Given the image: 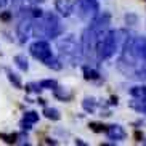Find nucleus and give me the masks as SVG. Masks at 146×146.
Instances as JSON below:
<instances>
[{
	"mask_svg": "<svg viewBox=\"0 0 146 146\" xmlns=\"http://www.w3.org/2000/svg\"><path fill=\"white\" fill-rule=\"evenodd\" d=\"M56 48L60 52V61L63 63V66H77L79 61L84 58L82 45L76 40L72 34L63 35L60 40H56Z\"/></svg>",
	"mask_w": 146,
	"mask_h": 146,
	"instance_id": "nucleus-1",
	"label": "nucleus"
},
{
	"mask_svg": "<svg viewBox=\"0 0 146 146\" xmlns=\"http://www.w3.org/2000/svg\"><path fill=\"white\" fill-rule=\"evenodd\" d=\"M119 42L116 39V31H108L106 34L98 40V45H96V58L100 61L109 60L116 55V52H119Z\"/></svg>",
	"mask_w": 146,
	"mask_h": 146,
	"instance_id": "nucleus-2",
	"label": "nucleus"
},
{
	"mask_svg": "<svg viewBox=\"0 0 146 146\" xmlns=\"http://www.w3.org/2000/svg\"><path fill=\"white\" fill-rule=\"evenodd\" d=\"M74 11H76L79 19L90 24L100 13V3L98 0H76Z\"/></svg>",
	"mask_w": 146,
	"mask_h": 146,
	"instance_id": "nucleus-3",
	"label": "nucleus"
},
{
	"mask_svg": "<svg viewBox=\"0 0 146 146\" xmlns=\"http://www.w3.org/2000/svg\"><path fill=\"white\" fill-rule=\"evenodd\" d=\"M100 39H101V35H100L92 26H88V27L84 29L82 37H80V45H82L84 58L90 60V58L96 56V45H98V40Z\"/></svg>",
	"mask_w": 146,
	"mask_h": 146,
	"instance_id": "nucleus-4",
	"label": "nucleus"
},
{
	"mask_svg": "<svg viewBox=\"0 0 146 146\" xmlns=\"http://www.w3.org/2000/svg\"><path fill=\"white\" fill-rule=\"evenodd\" d=\"M43 24H45V39H56L60 37L64 29L61 24L60 18L52 11H43Z\"/></svg>",
	"mask_w": 146,
	"mask_h": 146,
	"instance_id": "nucleus-5",
	"label": "nucleus"
},
{
	"mask_svg": "<svg viewBox=\"0 0 146 146\" xmlns=\"http://www.w3.org/2000/svg\"><path fill=\"white\" fill-rule=\"evenodd\" d=\"M29 52H31V55L34 56L35 60H39L40 63H45L48 58L53 56L52 48H50V43H48L47 40H43V39H37L35 42L31 43Z\"/></svg>",
	"mask_w": 146,
	"mask_h": 146,
	"instance_id": "nucleus-6",
	"label": "nucleus"
},
{
	"mask_svg": "<svg viewBox=\"0 0 146 146\" xmlns=\"http://www.w3.org/2000/svg\"><path fill=\"white\" fill-rule=\"evenodd\" d=\"M16 37L19 43H26L32 37V18H19L16 24Z\"/></svg>",
	"mask_w": 146,
	"mask_h": 146,
	"instance_id": "nucleus-7",
	"label": "nucleus"
},
{
	"mask_svg": "<svg viewBox=\"0 0 146 146\" xmlns=\"http://www.w3.org/2000/svg\"><path fill=\"white\" fill-rule=\"evenodd\" d=\"M106 135L109 140L112 141H124L125 138H127V132L124 130V127L119 124H112V125H108L106 127Z\"/></svg>",
	"mask_w": 146,
	"mask_h": 146,
	"instance_id": "nucleus-8",
	"label": "nucleus"
},
{
	"mask_svg": "<svg viewBox=\"0 0 146 146\" xmlns=\"http://www.w3.org/2000/svg\"><path fill=\"white\" fill-rule=\"evenodd\" d=\"M55 8L61 16L68 18V16H71L72 11H74V3L71 0H55Z\"/></svg>",
	"mask_w": 146,
	"mask_h": 146,
	"instance_id": "nucleus-9",
	"label": "nucleus"
},
{
	"mask_svg": "<svg viewBox=\"0 0 146 146\" xmlns=\"http://www.w3.org/2000/svg\"><path fill=\"white\" fill-rule=\"evenodd\" d=\"M53 95H55V98L61 100V101H69V100H72V92H69L68 88L60 87V85L53 88Z\"/></svg>",
	"mask_w": 146,
	"mask_h": 146,
	"instance_id": "nucleus-10",
	"label": "nucleus"
},
{
	"mask_svg": "<svg viewBox=\"0 0 146 146\" xmlns=\"http://www.w3.org/2000/svg\"><path fill=\"white\" fill-rule=\"evenodd\" d=\"M96 106H98V103H96V100L93 98V96H87V98H84V101H82V108H84V111L88 112V114H93L95 111H96Z\"/></svg>",
	"mask_w": 146,
	"mask_h": 146,
	"instance_id": "nucleus-11",
	"label": "nucleus"
},
{
	"mask_svg": "<svg viewBox=\"0 0 146 146\" xmlns=\"http://www.w3.org/2000/svg\"><path fill=\"white\" fill-rule=\"evenodd\" d=\"M82 72H84V79L85 80H98L101 77L98 71L90 68V66H82Z\"/></svg>",
	"mask_w": 146,
	"mask_h": 146,
	"instance_id": "nucleus-12",
	"label": "nucleus"
},
{
	"mask_svg": "<svg viewBox=\"0 0 146 146\" xmlns=\"http://www.w3.org/2000/svg\"><path fill=\"white\" fill-rule=\"evenodd\" d=\"M132 98H146V85H135L129 90Z\"/></svg>",
	"mask_w": 146,
	"mask_h": 146,
	"instance_id": "nucleus-13",
	"label": "nucleus"
},
{
	"mask_svg": "<svg viewBox=\"0 0 146 146\" xmlns=\"http://www.w3.org/2000/svg\"><path fill=\"white\" fill-rule=\"evenodd\" d=\"M13 63H15V64H16L19 69H21V71H24V72L29 69V61H27V58H26L24 55H16V56L13 58Z\"/></svg>",
	"mask_w": 146,
	"mask_h": 146,
	"instance_id": "nucleus-14",
	"label": "nucleus"
},
{
	"mask_svg": "<svg viewBox=\"0 0 146 146\" xmlns=\"http://www.w3.org/2000/svg\"><path fill=\"white\" fill-rule=\"evenodd\" d=\"M42 114L47 117L48 120H60L61 119V114H60V111H58L56 108H45Z\"/></svg>",
	"mask_w": 146,
	"mask_h": 146,
	"instance_id": "nucleus-15",
	"label": "nucleus"
},
{
	"mask_svg": "<svg viewBox=\"0 0 146 146\" xmlns=\"http://www.w3.org/2000/svg\"><path fill=\"white\" fill-rule=\"evenodd\" d=\"M43 64L47 66L48 69H53V71H60L61 68H63V63L60 61V58H55V56H52V58H48Z\"/></svg>",
	"mask_w": 146,
	"mask_h": 146,
	"instance_id": "nucleus-16",
	"label": "nucleus"
},
{
	"mask_svg": "<svg viewBox=\"0 0 146 146\" xmlns=\"http://www.w3.org/2000/svg\"><path fill=\"white\" fill-rule=\"evenodd\" d=\"M7 77H8V80L13 84L15 88H23L21 79H19V76H18V74H15L13 71H7Z\"/></svg>",
	"mask_w": 146,
	"mask_h": 146,
	"instance_id": "nucleus-17",
	"label": "nucleus"
},
{
	"mask_svg": "<svg viewBox=\"0 0 146 146\" xmlns=\"http://www.w3.org/2000/svg\"><path fill=\"white\" fill-rule=\"evenodd\" d=\"M23 120L31 122V124H35V122H39V112H35V111H26V112H24V116H23Z\"/></svg>",
	"mask_w": 146,
	"mask_h": 146,
	"instance_id": "nucleus-18",
	"label": "nucleus"
},
{
	"mask_svg": "<svg viewBox=\"0 0 146 146\" xmlns=\"http://www.w3.org/2000/svg\"><path fill=\"white\" fill-rule=\"evenodd\" d=\"M40 84V87H42L43 90L47 88V90H53L55 87H58V82L55 80V79H43V80H40L39 82Z\"/></svg>",
	"mask_w": 146,
	"mask_h": 146,
	"instance_id": "nucleus-19",
	"label": "nucleus"
},
{
	"mask_svg": "<svg viewBox=\"0 0 146 146\" xmlns=\"http://www.w3.org/2000/svg\"><path fill=\"white\" fill-rule=\"evenodd\" d=\"M0 140H3L8 145H13L18 141V133H0Z\"/></svg>",
	"mask_w": 146,
	"mask_h": 146,
	"instance_id": "nucleus-20",
	"label": "nucleus"
},
{
	"mask_svg": "<svg viewBox=\"0 0 146 146\" xmlns=\"http://www.w3.org/2000/svg\"><path fill=\"white\" fill-rule=\"evenodd\" d=\"M24 88H26V92H29V93H37V95L43 90L42 87H40V84H37V82H29V84H26Z\"/></svg>",
	"mask_w": 146,
	"mask_h": 146,
	"instance_id": "nucleus-21",
	"label": "nucleus"
},
{
	"mask_svg": "<svg viewBox=\"0 0 146 146\" xmlns=\"http://www.w3.org/2000/svg\"><path fill=\"white\" fill-rule=\"evenodd\" d=\"M124 21H125V24H129V26H137V24H138V15L127 13L124 16Z\"/></svg>",
	"mask_w": 146,
	"mask_h": 146,
	"instance_id": "nucleus-22",
	"label": "nucleus"
},
{
	"mask_svg": "<svg viewBox=\"0 0 146 146\" xmlns=\"http://www.w3.org/2000/svg\"><path fill=\"white\" fill-rule=\"evenodd\" d=\"M90 130H93L95 133H103V132H106V125H103V124H96V122H90Z\"/></svg>",
	"mask_w": 146,
	"mask_h": 146,
	"instance_id": "nucleus-23",
	"label": "nucleus"
},
{
	"mask_svg": "<svg viewBox=\"0 0 146 146\" xmlns=\"http://www.w3.org/2000/svg\"><path fill=\"white\" fill-rule=\"evenodd\" d=\"M16 143H18V145H29L26 133H18V141Z\"/></svg>",
	"mask_w": 146,
	"mask_h": 146,
	"instance_id": "nucleus-24",
	"label": "nucleus"
},
{
	"mask_svg": "<svg viewBox=\"0 0 146 146\" xmlns=\"http://www.w3.org/2000/svg\"><path fill=\"white\" fill-rule=\"evenodd\" d=\"M13 18V11H2L0 13V19L2 21H10Z\"/></svg>",
	"mask_w": 146,
	"mask_h": 146,
	"instance_id": "nucleus-25",
	"label": "nucleus"
},
{
	"mask_svg": "<svg viewBox=\"0 0 146 146\" xmlns=\"http://www.w3.org/2000/svg\"><path fill=\"white\" fill-rule=\"evenodd\" d=\"M19 125H21V129L26 130V132H29V130L32 129V124H31V122H26V120H21V122H19Z\"/></svg>",
	"mask_w": 146,
	"mask_h": 146,
	"instance_id": "nucleus-26",
	"label": "nucleus"
},
{
	"mask_svg": "<svg viewBox=\"0 0 146 146\" xmlns=\"http://www.w3.org/2000/svg\"><path fill=\"white\" fill-rule=\"evenodd\" d=\"M45 143H47V145H58V141H56V140H52V138H47Z\"/></svg>",
	"mask_w": 146,
	"mask_h": 146,
	"instance_id": "nucleus-27",
	"label": "nucleus"
},
{
	"mask_svg": "<svg viewBox=\"0 0 146 146\" xmlns=\"http://www.w3.org/2000/svg\"><path fill=\"white\" fill-rule=\"evenodd\" d=\"M135 138H137V141H141L143 135H141V133H140V132H138V130H137V132H135Z\"/></svg>",
	"mask_w": 146,
	"mask_h": 146,
	"instance_id": "nucleus-28",
	"label": "nucleus"
},
{
	"mask_svg": "<svg viewBox=\"0 0 146 146\" xmlns=\"http://www.w3.org/2000/svg\"><path fill=\"white\" fill-rule=\"evenodd\" d=\"M109 104H111V106H114V104H116V106H117V96H112L111 101H109Z\"/></svg>",
	"mask_w": 146,
	"mask_h": 146,
	"instance_id": "nucleus-29",
	"label": "nucleus"
},
{
	"mask_svg": "<svg viewBox=\"0 0 146 146\" xmlns=\"http://www.w3.org/2000/svg\"><path fill=\"white\" fill-rule=\"evenodd\" d=\"M76 145H79V146H87V143H85V141H82L80 138H77V140H76Z\"/></svg>",
	"mask_w": 146,
	"mask_h": 146,
	"instance_id": "nucleus-30",
	"label": "nucleus"
},
{
	"mask_svg": "<svg viewBox=\"0 0 146 146\" xmlns=\"http://www.w3.org/2000/svg\"><path fill=\"white\" fill-rule=\"evenodd\" d=\"M7 2H8V0H0V8H2V7H3V5L7 3Z\"/></svg>",
	"mask_w": 146,
	"mask_h": 146,
	"instance_id": "nucleus-31",
	"label": "nucleus"
},
{
	"mask_svg": "<svg viewBox=\"0 0 146 146\" xmlns=\"http://www.w3.org/2000/svg\"><path fill=\"white\" fill-rule=\"evenodd\" d=\"M37 103H40V104H45V100H42V98H39V100H37Z\"/></svg>",
	"mask_w": 146,
	"mask_h": 146,
	"instance_id": "nucleus-32",
	"label": "nucleus"
},
{
	"mask_svg": "<svg viewBox=\"0 0 146 146\" xmlns=\"http://www.w3.org/2000/svg\"><path fill=\"white\" fill-rule=\"evenodd\" d=\"M143 114H146V98H145V111H143Z\"/></svg>",
	"mask_w": 146,
	"mask_h": 146,
	"instance_id": "nucleus-33",
	"label": "nucleus"
},
{
	"mask_svg": "<svg viewBox=\"0 0 146 146\" xmlns=\"http://www.w3.org/2000/svg\"><path fill=\"white\" fill-rule=\"evenodd\" d=\"M141 143H145V145H146V140H141Z\"/></svg>",
	"mask_w": 146,
	"mask_h": 146,
	"instance_id": "nucleus-34",
	"label": "nucleus"
}]
</instances>
